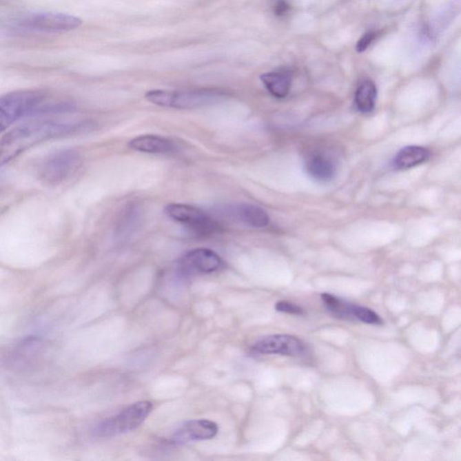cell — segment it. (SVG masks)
<instances>
[{"label": "cell", "mask_w": 461, "mask_h": 461, "mask_svg": "<svg viewBox=\"0 0 461 461\" xmlns=\"http://www.w3.org/2000/svg\"><path fill=\"white\" fill-rule=\"evenodd\" d=\"M78 17L61 13H28L12 20V25L21 30L45 32V33H64L75 30L81 25Z\"/></svg>", "instance_id": "6"}, {"label": "cell", "mask_w": 461, "mask_h": 461, "mask_svg": "<svg viewBox=\"0 0 461 461\" xmlns=\"http://www.w3.org/2000/svg\"><path fill=\"white\" fill-rule=\"evenodd\" d=\"M261 81L273 96L283 99L289 94L292 83V74L289 70H278L260 76Z\"/></svg>", "instance_id": "14"}, {"label": "cell", "mask_w": 461, "mask_h": 461, "mask_svg": "<svg viewBox=\"0 0 461 461\" xmlns=\"http://www.w3.org/2000/svg\"><path fill=\"white\" fill-rule=\"evenodd\" d=\"M240 222L252 228H264L269 224V216L259 205L242 204L232 211Z\"/></svg>", "instance_id": "13"}, {"label": "cell", "mask_w": 461, "mask_h": 461, "mask_svg": "<svg viewBox=\"0 0 461 461\" xmlns=\"http://www.w3.org/2000/svg\"><path fill=\"white\" fill-rule=\"evenodd\" d=\"M134 151L152 154H170L178 150V146L168 138L154 134L140 135L129 143Z\"/></svg>", "instance_id": "11"}, {"label": "cell", "mask_w": 461, "mask_h": 461, "mask_svg": "<svg viewBox=\"0 0 461 461\" xmlns=\"http://www.w3.org/2000/svg\"><path fill=\"white\" fill-rule=\"evenodd\" d=\"M352 318L359 320L367 325H382L384 324L383 319L380 315H378L371 308L362 307V305H352Z\"/></svg>", "instance_id": "19"}, {"label": "cell", "mask_w": 461, "mask_h": 461, "mask_svg": "<svg viewBox=\"0 0 461 461\" xmlns=\"http://www.w3.org/2000/svg\"><path fill=\"white\" fill-rule=\"evenodd\" d=\"M46 102V94L41 90H17L0 96V134L25 116H37Z\"/></svg>", "instance_id": "3"}, {"label": "cell", "mask_w": 461, "mask_h": 461, "mask_svg": "<svg viewBox=\"0 0 461 461\" xmlns=\"http://www.w3.org/2000/svg\"><path fill=\"white\" fill-rule=\"evenodd\" d=\"M289 5L287 4L284 0H280L278 2V4L275 7V13L277 14V16H283L284 14L287 13V11L289 10Z\"/></svg>", "instance_id": "22"}, {"label": "cell", "mask_w": 461, "mask_h": 461, "mask_svg": "<svg viewBox=\"0 0 461 461\" xmlns=\"http://www.w3.org/2000/svg\"><path fill=\"white\" fill-rule=\"evenodd\" d=\"M377 99V88L371 79L361 82L355 94V104L361 113L368 114L374 110Z\"/></svg>", "instance_id": "16"}, {"label": "cell", "mask_w": 461, "mask_h": 461, "mask_svg": "<svg viewBox=\"0 0 461 461\" xmlns=\"http://www.w3.org/2000/svg\"><path fill=\"white\" fill-rule=\"evenodd\" d=\"M154 405L150 401L131 404L122 412L103 421L96 428L95 434L101 438L122 436L136 430L152 413Z\"/></svg>", "instance_id": "5"}, {"label": "cell", "mask_w": 461, "mask_h": 461, "mask_svg": "<svg viewBox=\"0 0 461 461\" xmlns=\"http://www.w3.org/2000/svg\"><path fill=\"white\" fill-rule=\"evenodd\" d=\"M227 96L225 91L218 89L189 90H154L146 93L147 101L163 107L177 110H194L216 104Z\"/></svg>", "instance_id": "2"}, {"label": "cell", "mask_w": 461, "mask_h": 461, "mask_svg": "<svg viewBox=\"0 0 461 461\" xmlns=\"http://www.w3.org/2000/svg\"><path fill=\"white\" fill-rule=\"evenodd\" d=\"M218 425L209 420H192L182 425L173 433L170 442L173 445H183L214 438L218 433Z\"/></svg>", "instance_id": "10"}, {"label": "cell", "mask_w": 461, "mask_h": 461, "mask_svg": "<svg viewBox=\"0 0 461 461\" xmlns=\"http://www.w3.org/2000/svg\"><path fill=\"white\" fill-rule=\"evenodd\" d=\"M165 214L173 221L186 225L190 231L198 234H209L218 229L216 220L201 208L185 204H170Z\"/></svg>", "instance_id": "7"}, {"label": "cell", "mask_w": 461, "mask_h": 461, "mask_svg": "<svg viewBox=\"0 0 461 461\" xmlns=\"http://www.w3.org/2000/svg\"><path fill=\"white\" fill-rule=\"evenodd\" d=\"M429 150L421 146H407L400 150L393 161L396 170H408L425 163L430 158Z\"/></svg>", "instance_id": "15"}, {"label": "cell", "mask_w": 461, "mask_h": 461, "mask_svg": "<svg viewBox=\"0 0 461 461\" xmlns=\"http://www.w3.org/2000/svg\"><path fill=\"white\" fill-rule=\"evenodd\" d=\"M321 298L325 307L327 308L331 315L338 317V318L354 320L351 313L354 304H349L348 302L343 301L337 296L327 293L322 294Z\"/></svg>", "instance_id": "18"}, {"label": "cell", "mask_w": 461, "mask_h": 461, "mask_svg": "<svg viewBox=\"0 0 461 461\" xmlns=\"http://www.w3.org/2000/svg\"><path fill=\"white\" fill-rule=\"evenodd\" d=\"M252 351L258 354L283 355L294 358L307 356L309 348L299 338L287 334H274L261 338L252 346Z\"/></svg>", "instance_id": "8"}, {"label": "cell", "mask_w": 461, "mask_h": 461, "mask_svg": "<svg viewBox=\"0 0 461 461\" xmlns=\"http://www.w3.org/2000/svg\"><path fill=\"white\" fill-rule=\"evenodd\" d=\"M305 169L311 178L319 182L331 181L336 177L337 172V165L334 158L320 152L307 158Z\"/></svg>", "instance_id": "12"}, {"label": "cell", "mask_w": 461, "mask_h": 461, "mask_svg": "<svg viewBox=\"0 0 461 461\" xmlns=\"http://www.w3.org/2000/svg\"><path fill=\"white\" fill-rule=\"evenodd\" d=\"M375 38L376 34L374 32H369V33L364 34L363 37L360 38L359 42L357 43V52H362L365 51V50L368 48L369 45H371V43L373 42V41H374Z\"/></svg>", "instance_id": "21"}, {"label": "cell", "mask_w": 461, "mask_h": 461, "mask_svg": "<svg viewBox=\"0 0 461 461\" xmlns=\"http://www.w3.org/2000/svg\"><path fill=\"white\" fill-rule=\"evenodd\" d=\"M96 125L89 120L70 122L37 119L12 129L0 139V167L41 143L92 131Z\"/></svg>", "instance_id": "1"}, {"label": "cell", "mask_w": 461, "mask_h": 461, "mask_svg": "<svg viewBox=\"0 0 461 461\" xmlns=\"http://www.w3.org/2000/svg\"><path fill=\"white\" fill-rule=\"evenodd\" d=\"M275 308L278 312L290 314V315L294 316H304L305 314L303 308L289 301L278 302L275 305Z\"/></svg>", "instance_id": "20"}, {"label": "cell", "mask_w": 461, "mask_h": 461, "mask_svg": "<svg viewBox=\"0 0 461 461\" xmlns=\"http://www.w3.org/2000/svg\"><path fill=\"white\" fill-rule=\"evenodd\" d=\"M225 263L210 249H192L181 257L178 269L183 275L211 274L225 269Z\"/></svg>", "instance_id": "9"}, {"label": "cell", "mask_w": 461, "mask_h": 461, "mask_svg": "<svg viewBox=\"0 0 461 461\" xmlns=\"http://www.w3.org/2000/svg\"><path fill=\"white\" fill-rule=\"evenodd\" d=\"M142 220V212L137 205H131L125 209L116 227L117 238H129L135 233Z\"/></svg>", "instance_id": "17"}, {"label": "cell", "mask_w": 461, "mask_h": 461, "mask_svg": "<svg viewBox=\"0 0 461 461\" xmlns=\"http://www.w3.org/2000/svg\"><path fill=\"white\" fill-rule=\"evenodd\" d=\"M81 163V155L76 150H60L42 161L38 169V178L45 186H59L72 178Z\"/></svg>", "instance_id": "4"}]
</instances>
